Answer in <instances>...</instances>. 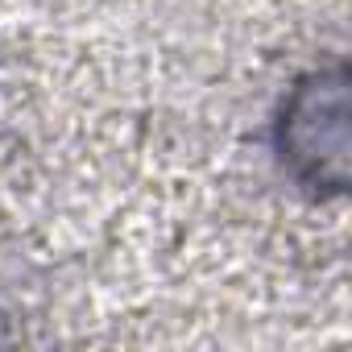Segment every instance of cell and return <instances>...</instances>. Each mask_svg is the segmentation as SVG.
Segmentation results:
<instances>
[{"mask_svg":"<svg viewBox=\"0 0 352 352\" xmlns=\"http://www.w3.org/2000/svg\"><path fill=\"white\" fill-rule=\"evenodd\" d=\"M270 157L307 199L348 195V67L344 58L302 71L270 116Z\"/></svg>","mask_w":352,"mask_h":352,"instance_id":"1","label":"cell"}]
</instances>
